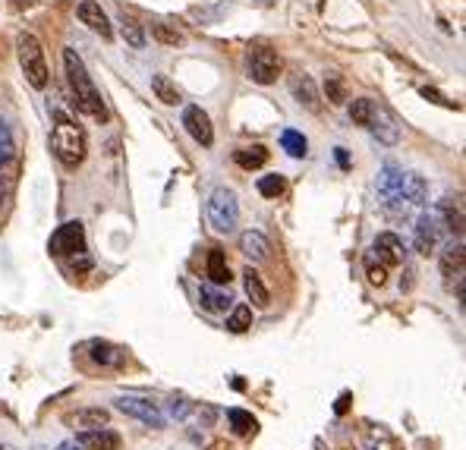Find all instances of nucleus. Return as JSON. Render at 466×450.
Returning <instances> with one entry per match:
<instances>
[{"mask_svg":"<svg viewBox=\"0 0 466 450\" xmlns=\"http://www.w3.org/2000/svg\"><path fill=\"white\" fill-rule=\"evenodd\" d=\"M239 252L252 261H264L271 255V242H268V236L258 233V230H246V233L239 236Z\"/></svg>","mask_w":466,"mask_h":450,"instance_id":"16","label":"nucleus"},{"mask_svg":"<svg viewBox=\"0 0 466 450\" xmlns=\"http://www.w3.org/2000/svg\"><path fill=\"white\" fill-rule=\"evenodd\" d=\"M283 189H287V180H283L281 173H268V177L258 180V192H262L264 198H277V196H283Z\"/></svg>","mask_w":466,"mask_h":450,"instance_id":"33","label":"nucleus"},{"mask_svg":"<svg viewBox=\"0 0 466 450\" xmlns=\"http://www.w3.org/2000/svg\"><path fill=\"white\" fill-rule=\"evenodd\" d=\"M438 233H441V221H438V215H422L419 221H416V227H413L416 252H422V255L435 252V246H438Z\"/></svg>","mask_w":466,"mask_h":450,"instance_id":"11","label":"nucleus"},{"mask_svg":"<svg viewBox=\"0 0 466 450\" xmlns=\"http://www.w3.org/2000/svg\"><path fill=\"white\" fill-rule=\"evenodd\" d=\"M16 54H19V66H22L25 79H29L35 89H44V85H48V60H44L41 41L31 32H19L16 35Z\"/></svg>","mask_w":466,"mask_h":450,"instance_id":"4","label":"nucleus"},{"mask_svg":"<svg viewBox=\"0 0 466 450\" xmlns=\"http://www.w3.org/2000/svg\"><path fill=\"white\" fill-rule=\"evenodd\" d=\"M243 284H246V296L252 299V305H268L271 303V293H268V286H264L262 274H258L255 268H246L243 271Z\"/></svg>","mask_w":466,"mask_h":450,"instance_id":"20","label":"nucleus"},{"mask_svg":"<svg viewBox=\"0 0 466 450\" xmlns=\"http://www.w3.org/2000/svg\"><path fill=\"white\" fill-rule=\"evenodd\" d=\"M372 114H375V101H372V98H356V101H350V120L356 123V126L369 129Z\"/></svg>","mask_w":466,"mask_h":450,"instance_id":"27","label":"nucleus"},{"mask_svg":"<svg viewBox=\"0 0 466 450\" xmlns=\"http://www.w3.org/2000/svg\"><path fill=\"white\" fill-rule=\"evenodd\" d=\"M107 419H111V412H107V409H101V406H85V409L66 412L63 422L73 425V428H79V431H92V428H104Z\"/></svg>","mask_w":466,"mask_h":450,"instance_id":"15","label":"nucleus"},{"mask_svg":"<svg viewBox=\"0 0 466 450\" xmlns=\"http://www.w3.org/2000/svg\"><path fill=\"white\" fill-rule=\"evenodd\" d=\"M79 20H82V26H88L92 32H98L104 41L113 38L111 20H107V13L101 10V3H94V0H82L79 3Z\"/></svg>","mask_w":466,"mask_h":450,"instance_id":"12","label":"nucleus"},{"mask_svg":"<svg viewBox=\"0 0 466 450\" xmlns=\"http://www.w3.org/2000/svg\"><path fill=\"white\" fill-rule=\"evenodd\" d=\"M183 126H186V133L192 136V139L199 142V145H205V148H208V145L214 142L211 117H208L202 108H195V104H192V108H186V110H183Z\"/></svg>","mask_w":466,"mask_h":450,"instance_id":"8","label":"nucleus"},{"mask_svg":"<svg viewBox=\"0 0 466 450\" xmlns=\"http://www.w3.org/2000/svg\"><path fill=\"white\" fill-rule=\"evenodd\" d=\"M246 328H252V309L249 305H233V312L227 315V331H233V334H243Z\"/></svg>","mask_w":466,"mask_h":450,"instance_id":"29","label":"nucleus"},{"mask_svg":"<svg viewBox=\"0 0 466 450\" xmlns=\"http://www.w3.org/2000/svg\"><path fill=\"white\" fill-rule=\"evenodd\" d=\"M88 349H92V359L98 362V365H111V368H117V365H123L126 362V353L120 347H113V343H104V340H94V343H88Z\"/></svg>","mask_w":466,"mask_h":450,"instance_id":"19","label":"nucleus"},{"mask_svg":"<svg viewBox=\"0 0 466 450\" xmlns=\"http://www.w3.org/2000/svg\"><path fill=\"white\" fill-rule=\"evenodd\" d=\"M346 403H350V393H344V397L337 400V406H334V409H337V412H346Z\"/></svg>","mask_w":466,"mask_h":450,"instance_id":"40","label":"nucleus"},{"mask_svg":"<svg viewBox=\"0 0 466 450\" xmlns=\"http://www.w3.org/2000/svg\"><path fill=\"white\" fill-rule=\"evenodd\" d=\"M378 196L381 198H390V196H403L400 186H403V170L394 164H384L381 170H378Z\"/></svg>","mask_w":466,"mask_h":450,"instance_id":"18","label":"nucleus"},{"mask_svg":"<svg viewBox=\"0 0 466 450\" xmlns=\"http://www.w3.org/2000/svg\"><path fill=\"white\" fill-rule=\"evenodd\" d=\"M3 196H6V186H3V180H0V205H3Z\"/></svg>","mask_w":466,"mask_h":450,"instance_id":"42","label":"nucleus"},{"mask_svg":"<svg viewBox=\"0 0 466 450\" xmlns=\"http://www.w3.org/2000/svg\"><path fill=\"white\" fill-rule=\"evenodd\" d=\"M400 192H403V198H407L413 208H419V205L425 202V196H428V186H425V180H422L419 173H403Z\"/></svg>","mask_w":466,"mask_h":450,"instance_id":"22","label":"nucleus"},{"mask_svg":"<svg viewBox=\"0 0 466 450\" xmlns=\"http://www.w3.org/2000/svg\"><path fill=\"white\" fill-rule=\"evenodd\" d=\"M13 152H16V145H13L10 126H6V123L0 120V167H3L6 161H13Z\"/></svg>","mask_w":466,"mask_h":450,"instance_id":"35","label":"nucleus"},{"mask_svg":"<svg viewBox=\"0 0 466 450\" xmlns=\"http://www.w3.org/2000/svg\"><path fill=\"white\" fill-rule=\"evenodd\" d=\"M205 217L218 233H233L239 224V202H236V192L227 189V186H218L211 189L205 202Z\"/></svg>","mask_w":466,"mask_h":450,"instance_id":"3","label":"nucleus"},{"mask_svg":"<svg viewBox=\"0 0 466 450\" xmlns=\"http://www.w3.org/2000/svg\"><path fill=\"white\" fill-rule=\"evenodd\" d=\"M50 152L54 158L60 161L63 167H79L88 154V139H85V129L76 126L69 117L57 114V123H54V133H50Z\"/></svg>","mask_w":466,"mask_h":450,"instance_id":"2","label":"nucleus"},{"mask_svg":"<svg viewBox=\"0 0 466 450\" xmlns=\"http://www.w3.org/2000/svg\"><path fill=\"white\" fill-rule=\"evenodd\" d=\"M290 92H293V98L306 110H312V114H318V110H321V95H318L315 79L309 76V73H293V76H290Z\"/></svg>","mask_w":466,"mask_h":450,"instance_id":"10","label":"nucleus"},{"mask_svg":"<svg viewBox=\"0 0 466 450\" xmlns=\"http://www.w3.org/2000/svg\"><path fill=\"white\" fill-rule=\"evenodd\" d=\"M281 54L268 45H252L249 54H246V73H249L252 82L258 85H271L277 76H281Z\"/></svg>","mask_w":466,"mask_h":450,"instance_id":"5","label":"nucleus"},{"mask_svg":"<svg viewBox=\"0 0 466 450\" xmlns=\"http://www.w3.org/2000/svg\"><path fill=\"white\" fill-rule=\"evenodd\" d=\"M422 98H428V101H435V104H444V108H457V104H453V101H447V98L441 95V92L428 89V85H425V89H422Z\"/></svg>","mask_w":466,"mask_h":450,"instance_id":"37","label":"nucleus"},{"mask_svg":"<svg viewBox=\"0 0 466 450\" xmlns=\"http://www.w3.org/2000/svg\"><path fill=\"white\" fill-rule=\"evenodd\" d=\"M334 158H337L340 167H350V158H346V148H334Z\"/></svg>","mask_w":466,"mask_h":450,"instance_id":"39","label":"nucleus"},{"mask_svg":"<svg viewBox=\"0 0 466 450\" xmlns=\"http://www.w3.org/2000/svg\"><path fill=\"white\" fill-rule=\"evenodd\" d=\"M48 252L50 255H82L85 252V230H82L79 221H69L63 224V227L54 230V236H50L48 242Z\"/></svg>","mask_w":466,"mask_h":450,"instance_id":"7","label":"nucleus"},{"mask_svg":"<svg viewBox=\"0 0 466 450\" xmlns=\"http://www.w3.org/2000/svg\"><path fill=\"white\" fill-rule=\"evenodd\" d=\"M365 274H369V284L372 286H384V280H388V271H384L381 265H375V259L365 261Z\"/></svg>","mask_w":466,"mask_h":450,"instance_id":"36","label":"nucleus"},{"mask_svg":"<svg viewBox=\"0 0 466 450\" xmlns=\"http://www.w3.org/2000/svg\"><path fill=\"white\" fill-rule=\"evenodd\" d=\"M63 66H66V76H69V89H73V104H76V110H82V114L94 117V120H107L104 98H101V92L94 89V82H92V76H88L85 64H82V57L73 51V48H63Z\"/></svg>","mask_w":466,"mask_h":450,"instance_id":"1","label":"nucleus"},{"mask_svg":"<svg viewBox=\"0 0 466 450\" xmlns=\"http://www.w3.org/2000/svg\"><path fill=\"white\" fill-rule=\"evenodd\" d=\"M227 419H230V428L236 431V435H252V431L258 428L255 416L246 412V409H230V412H227Z\"/></svg>","mask_w":466,"mask_h":450,"instance_id":"30","label":"nucleus"},{"mask_svg":"<svg viewBox=\"0 0 466 450\" xmlns=\"http://www.w3.org/2000/svg\"><path fill=\"white\" fill-rule=\"evenodd\" d=\"M199 303L205 305L208 312H227V305H230L233 299H230V293H227V290H220V286L205 284V286L199 290Z\"/></svg>","mask_w":466,"mask_h":450,"instance_id":"23","label":"nucleus"},{"mask_svg":"<svg viewBox=\"0 0 466 450\" xmlns=\"http://www.w3.org/2000/svg\"><path fill=\"white\" fill-rule=\"evenodd\" d=\"M435 215H438V221H444V227L451 230V233L457 236V240L463 236V211L453 208L451 198H444V202L438 205V211H435Z\"/></svg>","mask_w":466,"mask_h":450,"instance_id":"25","label":"nucleus"},{"mask_svg":"<svg viewBox=\"0 0 466 450\" xmlns=\"http://www.w3.org/2000/svg\"><path fill=\"white\" fill-rule=\"evenodd\" d=\"M375 259L381 261V268H390V265H403L407 259V249H403V240L397 233H378L375 236V246H372Z\"/></svg>","mask_w":466,"mask_h":450,"instance_id":"9","label":"nucleus"},{"mask_svg":"<svg viewBox=\"0 0 466 450\" xmlns=\"http://www.w3.org/2000/svg\"><path fill=\"white\" fill-rule=\"evenodd\" d=\"M281 145H283V152L290 154V158H306V136L302 133H296V129H283V136H281Z\"/></svg>","mask_w":466,"mask_h":450,"instance_id":"28","label":"nucleus"},{"mask_svg":"<svg viewBox=\"0 0 466 450\" xmlns=\"http://www.w3.org/2000/svg\"><path fill=\"white\" fill-rule=\"evenodd\" d=\"M117 403V409L123 412V416L129 419H139L142 425H148V428H164V412L157 403H151L148 397H136V393H123V397L113 400Z\"/></svg>","mask_w":466,"mask_h":450,"instance_id":"6","label":"nucleus"},{"mask_svg":"<svg viewBox=\"0 0 466 450\" xmlns=\"http://www.w3.org/2000/svg\"><path fill=\"white\" fill-rule=\"evenodd\" d=\"M57 450H82V447H79V444H76V441H63V444H60V447H57Z\"/></svg>","mask_w":466,"mask_h":450,"instance_id":"41","label":"nucleus"},{"mask_svg":"<svg viewBox=\"0 0 466 450\" xmlns=\"http://www.w3.org/2000/svg\"><path fill=\"white\" fill-rule=\"evenodd\" d=\"M0 450H3V447H0Z\"/></svg>","mask_w":466,"mask_h":450,"instance_id":"43","label":"nucleus"},{"mask_svg":"<svg viewBox=\"0 0 466 450\" xmlns=\"http://www.w3.org/2000/svg\"><path fill=\"white\" fill-rule=\"evenodd\" d=\"M151 92H155V98H157V101H161V104H170V108L183 101L180 89H176V85L170 82L167 76H151Z\"/></svg>","mask_w":466,"mask_h":450,"instance_id":"26","label":"nucleus"},{"mask_svg":"<svg viewBox=\"0 0 466 450\" xmlns=\"http://www.w3.org/2000/svg\"><path fill=\"white\" fill-rule=\"evenodd\" d=\"M325 95L331 104H346V85L337 73H327L325 76Z\"/></svg>","mask_w":466,"mask_h":450,"instance_id":"32","label":"nucleus"},{"mask_svg":"<svg viewBox=\"0 0 466 450\" xmlns=\"http://www.w3.org/2000/svg\"><path fill=\"white\" fill-rule=\"evenodd\" d=\"M233 161H236L243 170H258V167L268 164V148L264 145H252V148H239L236 154H233Z\"/></svg>","mask_w":466,"mask_h":450,"instance_id":"24","label":"nucleus"},{"mask_svg":"<svg viewBox=\"0 0 466 450\" xmlns=\"http://www.w3.org/2000/svg\"><path fill=\"white\" fill-rule=\"evenodd\" d=\"M208 280H211L214 286H227L230 284V265H227V255L220 252V249H211L208 252Z\"/></svg>","mask_w":466,"mask_h":450,"instance_id":"21","label":"nucleus"},{"mask_svg":"<svg viewBox=\"0 0 466 450\" xmlns=\"http://www.w3.org/2000/svg\"><path fill=\"white\" fill-rule=\"evenodd\" d=\"M151 35H155L161 45H167V48H180V45H186V35L183 32H176L174 26H164V22H155L151 26Z\"/></svg>","mask_w":466,"mask_h":450,"instance_id":"31","label":"nucleus"},{"mask_svg":"<svg viewBox=\"0 0 466 450\" xmlns=\"http://www.w3.org/2000/svg\"><path fill=\"white\" fill-rule=\"evenodd\" d=\"M120 32H123V38H126V45H132V48H145V32H142V26H139L136 20H120Z\"/></svg>","mask_w":466,"mask_h":450,"instance_id":"34","label":"nucleus"},{"mask_svg":"<svg viewBox=\"0 0 466 450\" xmlns=\"http://www.w3.org/2000/svg\"><path fill=\"white\" fill-rule=\"evenodd\" d=\"M76 444L82 450H120V435L111 428H92V431H79L76 435Z\"/></svg>","mask_w":466,"mask_h":450,"instance_id":"13","label":"nucleus"},{"mask_svg":"<svg viewBox=\"0 0 466 450\" xmlns=\"http://www.w3.org/2000/svg\"><path fill=\"white\" fill-rule=\"evenodd\" d=\"M463 265H466V252H463V242H453V246H447L444 252H441V274H444L447 280H460L463 277Z\"/></svg>","mask_w":466,"mask_h":450,"instance_id":"17","label":"nucleus"},{"mask_svg":"<svg viewBox=\"0 0 466 450\" xmlns=\"http://www.w3.org/2000/svg\"><path fill=\"white\" fill-rule=\"evenodd\" d=\"M170 412H174V416H186L189 403H186V400H170Z\"/></svg>","mask_w":466,"mask_h":450,"instance_id":"38","label":"nucleus"},{"mask_svg":"<svg viewBox=\"0 0 466 450\" xmlns=\"http://www.w3.org/2000/svg\"><path fill=\"white\" fill-rule=\"evenodd\" d=\"M369 129H372V136H375L381 145H397V142H400V126H397V120L384 108H375Z\"/></svg>","mask_w":466,"mask_h":450,"instance_id":"14","label":"nucleus"}]
</instances>
